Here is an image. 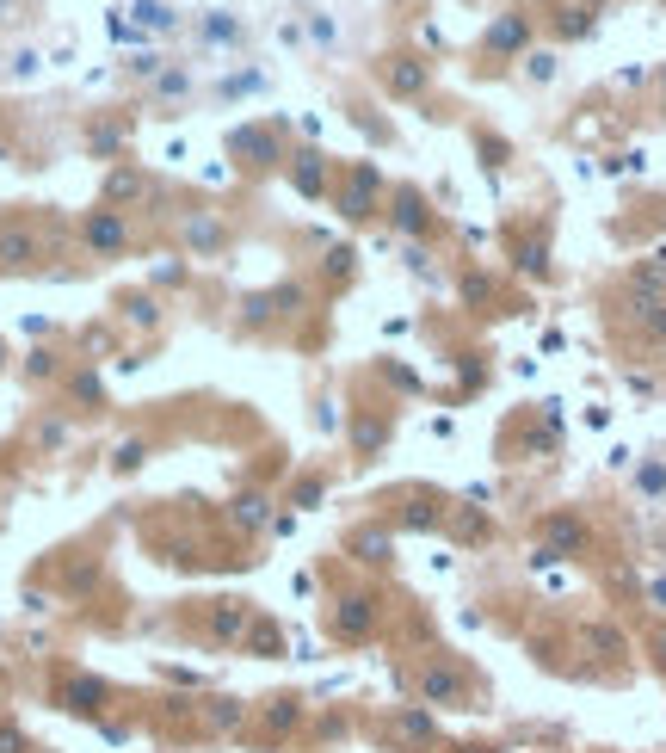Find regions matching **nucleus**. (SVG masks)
<instances>
[{
	"mask_svg": "<svg viewBox=\"0 0 666 753\" xmlns=\"http://www.w3.org/2000/svg\"><path fill=\"white\" fill-rule=\"evenodd\" d=\"M124 241V217H111V210H99V217H87V247H99V254H111V247Z\"/></svg>",
	"mask_w": 666,
	"mask_h": 753,
	"instance_id": "nucleus-2",
	"label": "nucleus"
},
{
	"mask_svg": "<svg viewBox=\"0 0 666 753\" xmlns=\"http://www.w3.org/2000/svg\"><path fill=\"white\" fill-rule=\"evenodd\" d=\"M130 192H142L136 173H118V179H111V198H130Z\"/></svg>",
	"mask_w": 666,
	"mask_h": 753,
	"instance_id": "nucleus-4",
	"label": "nucleus"
},
{
	"mask_svg": "<svg viewBox=\"0 0 666 753\" xmlns=\"http://www.w3.org/2000/svg\"><path fill=\"white\" fill-rule=\"evenodd\" d=\"M241 630V612H216V636H235Z\"/></svg>",
	"mask_w": 666,
	"mask_h": 753,
	"instance_id": "nucleus-5",
	"label": "nucleus"
},
{
	"mask_svg": "<svg viewBox=\"0 0 666 753\" xmlns=\"http://www.w3.org/2000/svg\"><path fill=\"white\" fill-rule=\"evenodd\" d=\"M364 624H370V612H364V599H346V612H340V630H346V636H358Z\"/></svg>",
	"mask_w": 666,
	"mask_h": 753,
	"instance_id": "nucleus-3",
	"label": "nucleus"
},
{
	"mask_svg": "<svg viewBox=\"0 0 666 753\" xmlns=\"http://www.w3.org/2000/svg\"><path fill=\"white\" fill-rule=\"evenodd\" d=\"M31 260H37V235L0 229V266H31Z\"/></svg>",
	"mask_w": 666,
	"mask_h": 753,
	"instance_id": "nucleus-1",
	"label": "nucleus"
}]
</instances>
